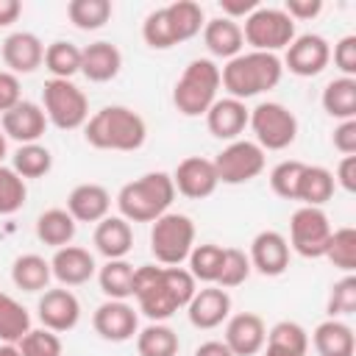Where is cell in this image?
Instances as JSON below:
<instances>
[{"instance_id": "obj_9", "label": "cell", "mask_w": 356, "mask_h": 356, "mask_svg": "<svg viewBox=\"0 0 356 356\" xmlns=\"http://www.w3.org/2000/svg\"><path fill=\"white\" fill-rule=\"evenodd\" d=\"M261 150H286L298 139V117L278 100H261L248 120Z\"/></svg>"}, {"instance_id": "obj_38", "label": "cell", "mask_w": 356, "mask_h": 356, "mask_svg": "<svg viewBox=\"0 0 356 356\" xmlns=\"http://www.w3.org/2000/svg\"><path fill=\"white\" fill-rule=\"evenodd\" d=\"M47 72L53 78H64V81H72L75 72H81V47L72 44V42H64V39H56L44 47V61Z\"/></svg>"}, {"instance_id": "obj_55", "label": "cell", "mask_w": 356, "mask_h": 356, "mask_svg": "<svg viewBox=\"0 0 356 356\" xmlns=\"http://www.w3.org/2000/svg\"><path fill=\"white\" fill-rule=\"evenodd\" d=\"M195 356H234V353L228 350V345L222 339H209L195 348Z\"/></svg>"}, {"instance_id": "obj_3", "label": "cell", "mask_w": 356, "mask_h": 356, "mask_svg": "<svg viewBox=\"0 0 356 356\" xmlns=\"http://www.w3.org/2000/svg\"><path fill=\"white\" fill-rule=\"evenodd\" d=\"M284 78V64L275 53H259V50H248L234 56L231 61H225V67L220 70V83L228 92V97L236 100H248L256 97L261 92H270L281 83Z\"/></svg>"}, {"instance_id": "obj_51", "label": "cell", "mask_w": 356, "mask_h": 356, "mask_svg": "<svg viewBox=\"0 0 356 356\" xmlns=\"http://www.w3.org/2000/svg\"><path fill=\"white\" fill-rule=\"evenodd\" d=\"M284 11L292 22H306V19H314L323 11V0H286Z\"/></svg>"}, {"instance_id": "obj_47", "label": "cell", "mask_w": 356, "mask_h": 356, "mask_svg": "<svg viewBox=\"0 0 356 356\" xmlns=\"http://www.w3.org/2000/svg\"><path fill=\"white\" fill-rule=\"evenodd\" d=\"M17 348L19 356H61V339L47 328H31L17 342Z\"/></svg>"}, {"instance_id": "obj_37", "label": "cell", "mask_w": 356, "mask_h": 356, "mask_svg": "<svg viewBox=\"0 0 356 356\" xmlns=\"http://www.w3.org/2000/svg\"><path fill=\"white\" fill-rule=\"evenodd\" d=\"M11 170L28 181V178H42L53 170V153L39 145V142H31V145H19L11 156Z\"/></svg>"}, {"instance_id": "obj_5", "label": "cell", "mask_w": 356, "mask_h": 356, "mask_svg": "<svg viewBox=\"0 0 356 356\" xmlns=\"http://www.w3.org/2000/svg\"><path fill=\"white\" fill-rule=\"evenodd\" d=\"M220 67L214 58H192L172 86V106L184 117H203L220 92Z\"/></svg>"}, {"instance_id": "obj_54", "label": "cell", "mask_w": 356, "mask_h": 356, "mask_svg": "<svg viewBox=\"0 0 356 356\" xmlns=\"http://www.w3.org/2000/svg\"><path fill=\"white\" fill-rule=\"evenodd\" d=\"M22 14V3L19 0H0V28H8L19 19Z\"/></svg>"}, {"instance_id": "obj_13", "label": "cell", "mask_w": 356, "mask_h": 356, "mask_svg": "<svg viewBox=\"0 0 356 356\" xmlns=\"http://www.w3.org/2000/svg\"><path fill=\"white\" fill-rule=\"evenodd\" d=\"M36 317H39L42 328H47L53 334H67L81 323V300L67 286L44 289L36 303Z\"/></svg>"}, {"instance_id": "obj_21", "label": "cell", "mask_w": 356, "mask_h": 356, "mask_svg": "<svg viewBox=\"0 0 356 356\" xmlns=\"http://www.w3.org/2000/svg\"><path fill=\"white\" fill-rule=\"evenodd\" d=\"M50 273L53 278L61 284V286H81L86 284L95 273H97V264H95V256L81 248V245H64L53 253L50 259Z\"/></svg>"}, {"instance_id": "obj_44", "label": "cell", "mask_w": 356, "mask_h": 356, "mask_svg": "<svg viewBox=\"0 0 356 356\" xmlns=\"http://www.w3.org/2000/svg\"><path fill=\"white\" fill-rule=\"evenodd\" d=\"M303 161L298 159H286V161H278L273 170H270V189L284 197V200H298V184H300V175H303Z\"/></svg>"}, {"instance_id": "obj_15", "label": "cell", "mask_w": 356, "mask_h": 356, "mask_svg": "<svg viewBox=\"0 0 356 356\" xmlns=\"http://www.w3.org/2000/svg\"><path fill=\"white\" fill-rule=\"evenodd\" d=\"M170 178H172L175 192L189 200H203V197L214 195V189L220 186L214 161L203 159V156H189V159L178 161V167L172 170Z\"/></svg>"}, {"instance_id": "obj_29", "label": "cell", "mask_w": 356, "mask_h": 356, "mask_svg": "<svg viewBox=\"0 0 356 356\" xmlns=\"http://www.w3.org/2000/svg\"><path fill=\"white\" fill-rule=\"evenodd\" d=\"M75 231H78V222L67 209H47L36 217V239L47 248L58 250L64 245H72Z\"/></svg>"}, {"instance_id": "obj_36", "label": "cell", "mask_w": 356, "mask_h": 356, "mask_svg": "<svg viewBox=\"0 0 356 356\" xmlns=\"http://www.w3.org/2000/svg\"><path fill=\"white\" fill-rule=\"evenodd\" d=\"M28 331H31L28 309L8 292H0V342L17 345Z\"/></svg>"}, {"instance_id": "obj_52", "label": "cell", "mask_w": 356, "mask_h": 356, "mask_svg": "<svg viewBox=\"0 0 356 356\" xmlns=\"http://www.w3.org/2000/svg\"><path fill=\"white\" fill-rule=\"evenodd\" d=\"M334 184L345 192H356V156H342V161L337 164Z\"/></svg>"}, {"instance_id": "obj_48", "label": "cell", "mask_w": 356, "mask_h": 356, "mask_svg": "<svg viewBox=\"0 0 356 356\" xmlns=\"http://www.w3.org/2000/svg\"><path fill=\"white\" fill-rule=\"evenodd\" d=\"M331 58H334L337 70H339L345 78H356V36H353V33L342 36V39L334 44Z\"/></svg>"}, {"instance_id": "obj_45", "label": "cell", "mask_w": 356, "mask_h": 356, "mask_svg": "<svg viewBox=\"0 0 356 356\" xmlns=\"http://www.w3.org/2000/svg\"><path fill=\"white\" fill-rule=\"evenodd\" d=\"M28 200V186L25 181L11 170L0 164V217L17 214Z\"/></svg>"}, {"instance_id": "obj_34", "label": "cell", "mask_w": 356, "mask_h": 356, "mask_svg": "<svg viewBox=\"0 0 356 356\" xmlns=\"http://www.w3.org/2000/svg\"><path fill=\"white\" fill-rule=\"evenodd\" d=\"M167 17H170V25H172V33H175V42H189L195 39L203 25H206V14H203V6L195 3V0H175L170 6H164Z\"/></svg>"}, {"instance_id": "obj_32", "label": "cell", "mask_w": 356, "mask_h": 356, "mask_svg": "<svg viewBox=\"0 0 356 356\" xmlns=\"http://www.w3.org/2000/svg\"><path fill=\"white\" fill-rule=\"evenodd\" d=\"M323 111L334 120H356V78H334L325 83L323 95H320Z\"/></svg>"}, {"instance_id": "obj_39", "label": "cell", "mask_w": 356, "mask_h": 356, "mask_svg": "<svg viewBox=\"0 0 356 356\" xmlns=\"http://www.w3.org/2000/svg\"><path fill=\"white\" fill-rule=\"evenodd\" d=\"M111 0H70L67 17L78 31H97L111 19Z\"/></svg>"}, {"instance_id": "obj_50", "label": "cell", "mask_w": 356, "mask_h": 356, "mask_svg": "<svg viewBox=\"0 0 356 356\" xmlns=\"http://www.w3.org/2000/svg\"><path fill=\"white\" fill-rule=\"evenodd\" d=\"M331 142L342 156H356V120H342L334 128Z\"/></svg>"}, {"instance_id": "obj_43", "label": "cell", "mask_w": 356, "mask_h": 356, "mask_svg": "<svg viewBox=\"0 0 356 356\" xmlns=\"http://www.w3.org/2000/svg\"><path fill=\"white\" fill-rule=\"evenodd\" d=\"M142 39H145V44L153 47V50H170V47L178 44L164 6H161V8H153V11L145 17V22H142Z\"/></svg>"}, {"instance_id": "obj_2", "label": "cell", "mask_w": 356, "mask_h": 356, "mask_svg": "<svg viewBox=\"0 0 356 356\" xmlns=\"http://www.w3.org/2000/svg\"><path fill=\"white\" fill-rule=\"evenodd\" d=\"M83 139H86V145H92L97 150L131 153L145 145L147 122L139 111H134L128 106H103L100 111H95L86 120Z\"/></svg>"}, {"instance_id": "obj_14", "label": "cell", "mask_w": 356, "mask_h": 356, "mask_svg": "<svg viewBox=\"0 0 356 356\" xmlns=\"http://www.w3.org/2000/svg\"><path fill=\"white\" fill-rule=\"evenodd\" d=\"M92 328L106 342H128L139 331V314L128 300H103L92 314Z\"/></svg>"}, {"instance_id": "obj_23", "label": "cell", "mask_w": 356, "mask_h": 356, "mask_svg": "<svg viewBox=\"0 0 356 356\" xmlns=\"http://www.w3.org/2000/svg\"><path fill=\"white\" fill-rule=\"evenodd\" d=\"M122 70V53L117 44L100 39L81 47V75L92 83H108Z\"/></svg>"}, {"instance_id": "obj_8", "label": "cell", "mask_w": 356, "mask_h": 356, "mask_svg": "<svg viewBox=\"0 0 356 356\" xmlns=\"http://www.w3.org/2000/svg\"><path fill=\"white\" fill-rule=\"evenodd\" d=\"M242 36L250 44V50L275 53L278 56V50H286L289 47V42L298 36V31H295V22L286 17L284 8L259 6L250 17H245Z\"/></svg>"}, {"instance_id": "obj_11", "label": "cell", "mask_w": 356, "mask_h": 356, "mask_svg": "<svg viewBox=\"0 0 356 356\" xmlns=\"http://www.w3.org/2000/svg\"><path fill=\"white\" fill-rule=\"evenodd\" d=\"M211 161H214L220 184L239 186V184H248V181L261 175V170H264V150L253 139H234Z\"/></svg>"}, {"instance_id": "obj_6", "label": "cell", "mask_w": 356, "mask_h": 356, "mask_svg": "<svg viewBox=\"0 0 356 356\" xmlns=\"http://www.w3.org/2000/svg\"><path fill=\"white\" fill-rule=\"evenodd\" d=\"M195 248V222L181 211H167L150 225V253L161 267H181Z\"/></svg>"}, {"instance_id": "obj_57", "label": "cell", "mask_w": 356, "mask_h": 356, "mask_svg": "<svg viewBox=\"0 0 356 356\" xmlns=\"http://www.w3.org/2000/svg\"><path fill=\"white\" fill-rule=\"evenodd\" d=\"M6 153H8V139H6V134H3V128H0V164H3Z\"/></svg>"}, {"instance_id": "obj_7", "label": "cell", "mask_w": 356, "mask_h": 356, "mask_svg": "<svg viewBox=\"0 0 356 356\" xmlns=\"http://www.w3.org/2000/svg\"><path fill=\"white\" fill-rule=\"evenodd\" d=\"M42 108L47 122H53L58 131L83 128L89 120V97L83 95V89H78L72 81H64V78L44 81Z\"/></svg>"}, {"instance_id": "obj_17", "label": "cell", "mask_w": 356, "mask_h": 356, "mask_svg": "<svg viewBox=\"0 0 356 356\" xmlns=\"http://www.w3.org/2000/svg\"><path fill=\"white\" fill-rule=\"evenodd\" d=\"M0 128H3L6 139H14L19 145H31V142H39L44 136L47 117H44V108L39 103L19 100L14 108L0 114Z\"/></svg>"}, {"instance_id": "obj_30", "label": "cell", "mask_w": 356, "mask_h": 356, "mask_svg": "<svg viewBox=\"0 0 356 356\" xmlns=\"http://www.w3.org/2000/svg\"><path fill=\"white\" fill-rule=\"evenodd\" d=\"M50 278V261L39 253H22L11 261V284L22 292H44Z\"/></svg>"}, {"instance_id": "obj_10", "label": "cell", "mask_w": 356, "mask_h": 356, "mask_svg": "<svg viewBox=\"0 0 356 356\" xmlns=\"http://www.w3.org/2000/svg\"><path fill=\"white\" fill-rule=\"evenodd\" d=\"M331 222L328 214L317 206H300L289 217V250H295L303 259H323L325 245L331 239Z\"/></svg>"}, {"instance_id": "obj_46", "label": "cell", "mask_w": 356, "mask_h": 356, "mask_svg": "<svg viewBox=\"0 0 356 356\" xmlns=\"http://www.w3.org/2000/svg\"><path fill=\"white\" fill-rule=\"evenodd\" d=\"M328 317H350L356 312V275L345 273L339 281H334L331 292H328V303H325Z\"/></svg>"}, {"instance_id": "obj_4", "label": "cell", "mask_w": 356, "mask_h": 356, "mask_svg": "<svg viewBox=\"0 0 356 356\" xmlns=\"http://www.w3.org/2000/svg\"><path fill=\"white\" fill-rule=\"evenodd\" d=\"M172 200H175V186H172L170 172L164 170L145 172L122 184V189L117 192L120 217L128 222H153L170 211Z\"/></svg>"}, {"instance_id": "obj_1", "label": "cell", "mask_w": 356, "mask_h": 356, "mask_svg": "<svg viewBox=\"0 0 356 356\" xmlns=\"http://www.w3.org/2000/svg\"><path fill=\"white\" fill-rule=\"evenodd\" d=\"M195 292H197V281L184 267L142 264L134 273V298L139 312L150 323H164L178 309H186Z\"/></svg>"}, {"instance_id": "obj_18", "label": "cell", "mask_w": 356, "mask_h": 356, "mask_svg": "<svg viewBox=\"0 0 356 356\" xmlns=\"http://www.w3.org/2000/svg\"><path fill=\"white\" fill-rule=\"evenodd\" d=\"M186 317L200 331H211V328L222 325L231 317V295H228V289H220L214 284L197 289L192 295V300L186 303Z\"/></svg>"}, {"instance_id": "obj_35", "label": "cell", "mask_w": 356, "mask_h": 356, "mask_svg": "<svg viewBox=\"0 0 356 356\" xmlns=\"http://www.w3.org/2000/svg\"><path fill=\"white\" fill-rule=\"evenodd\" d=\"M181 339L167 323H147L136 331V353L139 356H178Z\"/></svg>"}, {"instance_id": "obj_40", "label": "cell", "mask_w": 356, "mask_h": 356, "mask_svg": "<svg viewBox=\"0 0 356 356\" xmlns=\"http://www.w3.org/2000/svg\"><path fill=\"white\" fill-rule=\"evenodd\" d=\"M222 245H214V242H203V245H195L192 253H189V275L195 281H203L206 286L209 284H217V275H220V267H222Z\"/></svg>"}, {"instance_id": "obj_22", "label": "cell", "mask_w": 356, "mask_h": 356, "mask_svg": "<svg viewBox=\"0 0 356 356\" xmlns=\"http://www.w3.org/2000/svg\"><path fill=\"white\" fill-rule=\"evenodd\" d=\"M203 117H206V128H209L211 136L234 142L248 128L250 108L242 100H236V97H217Z\"/></svg>"}, {"instance_id": "obj_20", "label": "cell", "mask_w": 356, "mask_h": 356, "mask_svg": "<svg viewBox=\"0 0 356 356\" xmlns=\"http://www.w3.org/2000/svg\"><path fill=\"white\" fill-rule=\"evenodd\" d=\"M0 56H3V64L8 67V72H14V75H31L44 61V44L31 31H14V33H8L3 39Z\"/></svg>"}, {"instance_id": "obj_28", "label": "cell", "mask_w": 356, "mask_h": 356, "mask_svg": "<svg viewBox=\"0 0 356 356\" xmlns=\"http://www.w3.org/2000/svg\"><path fill=\"white\" fill-rule=\"evenodd\" d=\"M306 350H309V334L295 320L275 323L267 331V339L261 348L264 356H306Z\"/></svg>"}, {"instance_id": "obj_41", "label": "cell", "mask_w": 356, "mask_h": 356, "mask_svg": "<svg viewBox=\"0 0 356 356\" xmlns=\"http://www.w3.org/2000/svg\"><path fill=\"white\" fill-rule=\"evenodd\" d=\"M323 259H328L342 273H353L356 270V228L345 225V228L331 231V239L325 245Z\"/></svg>"}, {"instance_id": "obj_56", "label": "cell", "mask_w": 356, "mask_h": 356, "mask_svg": "<svg viewBox=\"0 0 356 356\" xmlns=\"http://www.w3.org/2000/svg\"><path fill=\"white\" fill-rule=\"evenodd\" d=\"M0 356H19V348L8 345V342H0Z\"/></svg>"}, {"instance_id": "obj_42", "label": "cell", "mask_w": 356, "mask_h": 356, "mask_svg": "<svg viewBox=\"0 0 356 356\" xmlns=\"http://www.w3.org/2000/svg\"><path fill=\"white\" fill-rule=\"evenodd\" d=\"M253 267H250V259L245 250L239 248H225L222 250V267H220V275H217V284L220 289H234L239 284H245L250 278Z\"/></svg>"}, {"instance_id": "obj_26", "label": "cell", "mask_w": 356, "mask_h": 356, "mask_svg": "<svg viewBox=\"0 0 356 356\" xmlns=\"http://www.w3.org/2000/svg\"><path fill=\"white\" fill-rule=\"evenodd\" d=\"M203 44L214 58H225L231 61L234 56L242 53L245 47V36H242V25L228 19V17H214L206 19L203 25Z\"/></svg>"}, {"instance_id": "obj_49", "label": "cell", "mask_w": 356, "mask_h": 356, "mask_svg": "<svg viewBox=\"0 0 356 356\" xmlns=\"http://www.w3.org/2000/svg\"><path fill=\"white\" fill-rule=\"evenodd\" d=\"M22 100L19 92V78L8 70H0V114H6L8 108H14Z\"/></svg>"}, {"instance_id": "obj_25", "label": "cell", "mask_w": 356, "mask_h": 356, "mask_svg": "<svg viewBox=\"0 0 356 356\" xmlns=\"http://www.w3.org/2000/svg\"><path fill=\"white\" fill-rule=\"evenodd\" d=\"M92 242H95V250L111 261V259H125L134 248V231H131V222L122 220L120 214L117 217H103L97 225H95V234H92Z\"/></svg>"}, {"instance_id": "obj_53", "label": "cell", "mask_w": 356, "mask_h": 356, "mask_svg": "<svg viewBox=\"0 0 356 356\" xmlns=\"http://www.w3.org/2000/svg\"><path fill=\"white\" fill-rule=\"evenodd\" d=\"M259 8V0H220V17H228V19H239V17H250L253 11Z\"/></svg>"}, {"instance_id": "obj_16", "label": "cell", "mask_w": 356, "mask_h": 356, "mask_svg": "<svg viewBox=\"0 0 356 356\" xmlns=\"http://www.w3.org/2000/svg\"><path fill=\"white\" fill-rule=\"evenodd\" d=\"M289 256H292V250H289L286 236L278 234V231H273V228L259 231V234L253 236V242H250V253H248L250 267H253L256 273L267 275V278H278V275H284L286 267H289Z\"/></svg>"}, {"instance_id": "obj_27", "label": "cell", "mask_w": 356, "mask_h": 356, "mask_svg": "<svg viewBox=\"0 0 356 356\" xmlns=\"http://www.w3.org/2000/svg\"><path fill=\"white\" fill-rule=\"evenodd\" d=\"M314 350L320 356H353L356 353V334L345 320L328 317L312 334Z\"/></svg>"}, {"instance_id": "obj_12", "label": "cell", "mask_w": 356, "mask_h": 356, "mask_svg": "<svg viewBox=\"0 0 356 356\" xmlns=\"http://www.w3.org/2000/svg\"><path fill=\"white\" fill-rule=\"evenodd\" d=\"M328 61H331L328 39L320 33H300L289 42L281 64L298 78H314L328 67Z\"/></svg>"}, {"instance_id": "obj_24", "label": "cell", "mask_w": 356, "mask_h": 356, "mask_svg": "<svg viewBox=\"0 0 356 356\" xmlns=\"http://www.w3.org/2000/svg\"><path fill=\"white\" fill-rule=\"evenodd\" d=\"M67 211L75 222H100L111 211V195L100 184H78L67 195Z\"/></svg>"}, {"instance_id": "obj_31", "label": "cell", "mask_w": 356, "mask_h": 356, "mask_svg": "<svg viewBox=\"0 0 356 356\" xmlns=\"http://www.w3.org/2000/svg\"><path fill=\"white\" fill-rule=\"evenodd\" d=\"M334 189H337V184H334V172L328 167L306 164L303 175H300V184H298V203L323 209L334 197Z\"/></svg>"}, {"instance_id": "obj_33", "label": "cell", "mask_w": 356, "mask_h": 356, "mask_svg": "<svg viewBox=\"0 0 356 356\" xmlns=\"http://www.w3.org/2000/svg\"><path fill=\"white\" fill-rule=\"evenodd\" d=\"M134 273L136 267L125 259H111L97 270V284L106 300H128L134 298Z\"/></svg>"}, {"instance_id": "obj_19", "label": "cell", "mask_w": 356, "mask_h": 356, "mask_svg": "<svg viewBox=\"0 0 356 356\" xmlns=\"http://www.w3.org/2000/svg\"><path fill=\"white\" fill-rule=\"evenodd\" d=\"M267 339V325L256 312H239L225 320V345L234 356H256L261 353Z\"/></svg>"}]
</instances>
